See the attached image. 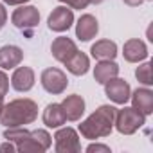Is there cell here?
I'll list each match as a JSON object with an SVG mask.
<instances>
[{
    "label": "cell",
    "mask_w": 153,
    "mask_h": 153,
    "mask_svg": "<svg viewBox=\"0 0 153 153\" xmlns=\"http://www.w3.org/2000/svg\"><path fill=\"white\" fill-rule=\"evenodd\" d=\"M115 106L110 105H101L94 114H90L85 121H81L79 124V133L88 139H101V137H108L114 130V121H115Z\"/></svg>",
    "instance_id": "6da1fadb"
},
{
    "label": "cell",
    "mask_w": 153,
    "mask_h": 153,
    "mask_svg": "<svg viewBox=\"0 0 153 153\" xmlns=\"http://www.w3.org/2000/svg\"><path fill=\"white\" fill-rule=\"evenodd\" d=\"M38 117V105L33 99H15L7 105H4L2 114H0V123L6 128L13 126H25L34 123Z\"/></svg>",
    "instance_id": "7a4b0ae2"
},
{
    "label": "cell",
    "mask_w": 153,
    "mask_h": 153,
    "mask_svg": "<svg viewBox=\"0 0 153 153\" xmlns=\"http://www.w3.org/2000/svg\"><path fill=\"white\" fill-rule=\"evenodd\" d=\"M146 124V115L137 112L133 106H124L115 112L114 126L123 135H133L137 130H140Z\"/></svg>",
    "instance_id": "3957f363"
},
{
    "label": "cell",
    "mask_w": 153,
    "mask_h": 153,
    "mask_svg": "<svg viewBox=\"0 0 153 153\" xmlns=\"http://www.w3.org/2000/svg\"><path fill=\"white\" fill-rule=\"evenodd\" d=\"M40 83L42 87L52 94V96H59L67 90L68 87V79H67V74L61 70V68H56V67H51V68H45L40 76Z\"/></svg>",
    "instance_id": "277c9868"
},
{
    "label": "cell",
    "mask_w": 153,
    "mask_h": 153,
    "mask_svg": "<svg viewBox=\"0 0 153 153\" xmlns=\"http://www.w3.org/2000/svg\"><path fill=\"white\" fill-rule=\"evenodd\" d=\"M54 149L58 153H79L81 151V142L79 135L72 128H61L54 135Z\"/></svg>",
    "instance_id": "5b68a950"
},
{
    "label": "cell",
    "mask_w": 153,
    "mask_h": 153,
    "mask_svg": "<svg viewBox=\"0 0 153 153\" xmlns=\"http://www.w3.org/2000/svg\"><path fill=\"white\" fill-rule=\"evenodd\" d=\"M105 94L106 97L115 103V105H126L130 101V94H131V88H130V83L126 79H121V78H112L105 83Z\"/></svg>",
    "instance_id": "8992f818"
},
{
    "label": "cell",
    "mask_w": 153,
    "mask_h": 153,
    "mask_svg": "<svg viewBox=\"0 0 153 153\" xmlns=\"http://www.w3.org/2000/svg\"><path fill=\"white\" fill-rule=\"evenodd\" d=\"M11 22L15 27L25 31V29H33L40 24V13L34 6H20L18 9L13 11L11 15Z\"/></svg>",
    "instance_id": "52a82bcc"
},
{
    "label": "cell",
    "mask_w": 153,
    "mask_h": 153,
    "mask_svg": "<svg viewBox=\"0 0 153 153\" xmlns=\"http://www.w3.org/2000/svg\"><path fill=\"white\" fill-rule=\"evenodd\" d=\"M49 29L51 31H56V33H65L72 27L74 24V13L72 9H68V6H59V7H54L52 13L49 15Z\"/></svg>",
    "instance_id": "ba28073f"
},
{
    "label": "cell",
    "mask_w": 153,
    "mask_h": 153,
    "mask_svg": "<svg viewBox=\"0 0 153 153\" xmlns=\"http://www.w3.org/2000/svg\"><path fill=\"white\" fill-rule=\"evenodd\" d=\"M34 70L31 67H16L11 76V87L16 92H29L34 87Z\"/></svg>",
    "instance_id": "9c48e42d"
},
{
    "label": "cell",
    "mask_w": 153,
    "mask_h": 153,
    "mask_svg": "<svg viewBox=\"0 0 153 153\" xmlns=\"http://www.w3.org/2000/svg\"><path fill=\"white\" fill-rule=\"evenodd\" d=\"M59 105H61V108L65 112L67 121H79L81 115L85 114V99L81 96H78V94L67 96Z\"/></svg>",
    "instance_id": "30bf717a"
},
{
    "label": "cell",
    "mask_w": 153,
    "mask_h": 153,
    "mask_svg": "<svg viewBox=\"0 0 153 153\" xmlns=\"http://www.w3.org/2000/svg\"><path fill=\"white\" fill-rule=\"evenodd\" d=\"M123 56L128 63H139L142 59L148 58V47L142 40L139 38H131L128 42H124V47H123Z\"/></svg>",
    "instance_id": "8fae6325"
},
{
    "label": "cell",
    "mask_w": 153,
    "mask_h": 153,
    "mask_svg": "<svg viewBox=\"0 0 153 153\" xmlns=\"http://www.w3.org/2000/svg\"><path fill=\"white\" fill-rule=\"evenodd\" d=\"M97 33H99V24L92 15H83L76 24V36L81 42H90L92 38H96Z\"/></svg>",
    "instance_id": "7c38bea8"
},
{
    "label": "cell",
    "mask_w": 153,
    "mask_h": 153,
    "mask_svg": "<svg viewBox=\"0 0 153 153\" xmlns=\"http://www.w3.org/2000/svg\"><path fill=\"white\" fill-rule=\"evenodd\" d=\"M24 59V51L16 45H4L0 47V68L11 70L16 68Z\"/></svg>",
    "instance_id": "4fadbf2b"
},
{
    "label": "cell",
    "mask_w": 153,
    "mask_h": 153,
    "mask_svg": "<svg viewBox=\"0 0 153 153\" xmlns=\"http://www.w3.org/2000/svg\"><path fill=\"white\" fill-rule=\"evenodd\" d=\"M76 51H78L76 43H74L70 38H67V36H58V38L52 42V45H51V52H52L54 59H58V61H61V63H65Z\"/></svg>",
    "instance_id": "5bb4252c"
},
{
    "label": "cell",
    "mask_w": 153,
    "mask_h": 153,
    "mask_svg": "<svg viewBox=\"0 0 153 153\" xmlns=\"http://www.w3.org/2000/svg\"><path fill=\"white\" fill-rule=\"evenodd\" d=\"M130 99H131V106L144 114V115H149L153 112V92L149 88H137L133 94H130Z\"/></svg>",
    "instance_id": "9a60e30c"
},
{
    "label": "cell",
    "mask_w": 153,
    "mask_h": 153,
    "mask_svg": "<svg viewBox=\"0 0 153 153\" xmlns=\"http://www.w3.org/2000/svg\"><path fill=\"white\" fill-rule=\"evenodd\" d=\"M42 119H43V124H45L47 128H59V126H63V124L67 123L65 112H63V108H61L59 103H51V105H47L45 110H43Z\"/></svg>",
    "instance_id": "2e32d148"
},
{
    "label": "cell",
    "mask_w": 153,
    "mask_h": 153,
    "mask_svg": "<svg viewBox=\"0 0 153 153\" xmlns=\"http://www.w3.org/2000/svg\"><path fill=\"white\" fill-rule=\"evenodd\" d=\"M117 74H119V65L114 59H103V61L96 63V67H94V79L99 85H105L108 79L115 78Z\"/></svg>",
    "instance_id": "e0dca14e"
},
{
    "label": "cell",
    "mask_w": 153,
    "mask_h": 153,
    "mask_svg": "<svg viewBox=\"0 0 153 153\" xmlns=\"http://www.w3.org/2000/svg\"><path fill=\"white\" fill-rule=\"evenodd\" d=\"M65 67L70 74L74 76H85L90 68V59L85 52H79V51H76L67 61H65Z\"/></svg>",
    "instance_id": "ac0fdd59"
},
{
    "label": "cell",
    "mask_w": 153,
    "mask_h": 153,
    "mask_svg": "<svg viewBox=\"0 0 153 153\" xmlns=\"http://www.w3.org/2000/svg\"><path fill=\"white\" fill-rule=\"evenodd\" d=\"M90 52H92V58H96L97 61L115 59V56H117V45L112 40H99V42H96L92 45Z\"/></svg>",
    "instance_id": "d6986e66"
},
{
    "label": "cell",
    "mask_w": 153,
    "mask_h": 153,
    "mask_svg": "<svg viewBox=\"0 0 153 153\" xmlns=\"http://www.w3.org/2000/svg\"><path fill=\"white\" fill-rule=\"evenodd\" d=\"M29 135H31V131H27L24 126L6 128V131H4V139H6V140H11V142H15V144H18V142H22V140H25Z\"/></svg>",
    "instance_id": "ffe728a7"
},
{
    "label": "cell",
    "mask_w": 153,
    "mask_h": 153,
    "mask_svg": "<svg viewBox=\"0 0 153 153\" xmlns=\"http://www.w3.org/2000/svg\"><path fill=\"white\" fill-rule=\"evenodd\" d=\"M135 78L139 79V83H142V85H146V87L153 85V79H151V63H149V61H146V63H142V65L137 67Z\"/></svg>",
    "instance_id": "44dd1931"
},
{
    "label": "cell",
    "mask_w": 153,
    "mask_h": 153,
    "mask_svg": "<svg viewBox=\"0 0 153 153\" xmlns=\"http://www.w3.org/2000/svg\"><path fill=\"white\" fill-rule=\"evenodd\" d=\"M16 151H20V153H34V151H38V153H42V151H45L31 135L25 139V140H22V142H18L16 144Z\"/></svg>",
    "instance_id": "7402d4cb"
},
{
    "label": "cell",
    "mask_w": 153,
    "mask_h": 153,
    "mask_svg": "<svg viewBox=\"0 0 153 153\" xmlns=\"http://www.w3.org/2000/svg\"><path fill=\"white\" fill-rule=\"evenodd\" d=\"M31 137L47 151L49 148H51V144H52V137L49 135V131L47 130H42V128H38V130H33L31 131Z\"/></svg>",
    "instance_id": "603a6c76"
},
{
    "label": "cell",
    "mask_w": 153,
    "mask_h": 153,
    "mask_svg": "<svg viewBox=\"0 0 153 153\" xmlns=\"http://www.w3.org/2000/svg\"><path fill=\"white\" fill-rule=\"evenodd\" d=\"M59 2H63V4H67L68 7H72V9H87L88 7V0H59Z\"/></svg>",
    "instance_id": "cb8c5ba5"
},
{
    "label": "cell",
    "mask_w": 153,
    "mask_h": 153,
    "mask_svg": "<svg viewBox=\"0 0 153 153\" xmlns=\"http://www.w3.org/2000/svg\"><path fill=\"white\" fill-rule=\"evenodd\" d=\"M9 90V78L6 76V72L0 68V97H4Z\"/></svg>",
    "instance_id": "d4e9b609"
},
{
    "label": "cell",
    "mask_w": 153,
    "mask_h": 153,
    "mask_svg": "<svg viewBox=\"0 0 153 153\" xmlns=\"http://www.w3.org/2000/svg\"><path fill=\"white\" fill-rule=\"evenodd\" d=\"M87 151L88 153H97V151H103V153H110V148L106 146V144H99V142H92L88 148H87Z\"/></svg>",
    "instance_id": "484cf974"
},
{
    "label": "cell",
    "mask_w": 153,
    "mask_h": 153,
    "mask_svg": "<svg viewBox=\"0 0 153 153\" xmlns=\"http://www.w3.org/2000/svg\"><path fill=\"white\" fill-rule=\"evenodd\" d=\"M13 151H16V146L11 140H7V142H4L0 146V153H13Z\"/></svg>",
    "instance_id": "4316f807"
},
{
    "label": "cell",
    "mask_w": 153,
    "mask_h": 153,
    "mask_svg": "<svg viewBox=\"0 0 153 153\" xmlns=\"http://www.w3.org/2000/svg\"><path fill=\"white\" fill-rule=\"evenodd\" d=\"M6 22H7V11H6L4 4H0V31H2V27L6 25Z\"/></svg>",
    "instance_id": "83f0119b"
},
{
    "label": "cell",
    "mask_w": 153,
    "mask_h": 153,
    "mask_svg": "<svg viewBox=\"0 0 153 153\" xmlns=\"http://www.w3.org/2000/svg\"><path fill=\"white\" fill-rule=\"evenodd\" d=\"M4 4H7V6H24L25 2H29V0H2Z\"/></svg>",
    "instance_id": "f1b7e54d"
},
{
    "label": "cell",
    "mask_w": 153,
    "mask_h": 153,
    "mask_svg": "<svg viewBox=\"0 0 153 153\" xmlns=\"http://www.w3.org/2000/svg\"><path fill=\"white\" fill-rule=\"evenodd\" d=\"M123 2H124L126 6H130V7H139L144 0H123Z\"/></svg>",
    "instance_id": "f546056e"
},
{
    "label": "cell",
    "mask_w": 153,
    "mask_h": 153,
    "mask_svg": "<svg viewBox=\"0 0 153 153\" xmlns=\"http://www.w3.org/2000/svg\"><path fill=\"white\" fill-rule=\"evenodd\" d=\"M88 2H90V4H94V6H97V4H103L105 0H88Z\"/></svg>",
    "instance_id": "4dcf8cb0"
},
{
    "label": "cell",
    "mask_w": 153,
    "mask_h": 153,
    "mask_svg": "<svg viewBox=\"0 0 153 153\" xmlns=\"http://www.w3.org/2000/svg\"><path fill=\"white\" fill-rule=\"evenodd\" d=\"M2 108H4V97H0V114H2Z\"/></svg>",
    "instance_id": "1f68e13d"
}]
</instances>
